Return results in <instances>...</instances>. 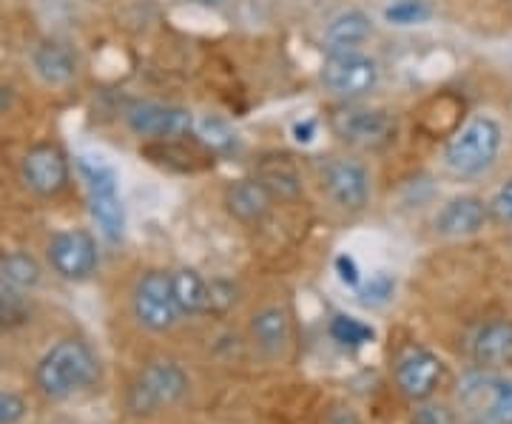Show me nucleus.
I'll use <instances>...</instances> for the list:
<instances>
[{"instance_id": "a211bd4d", "label": "nucleus", "mask_w": 512, "mask_h": 424, "mask_svg": "<svg viewBox=\"0 0 512 424\" xmlns=\"http://www.w3.org/2000/svg\"><path fill=\"white\" fill-rule=\"evenodd\" d=\"M225 205L239 222H262L274 205V194L259 180H237L225 191Z\"/></svg>"}, {"instance_id": "5701e85b", "label": "nucleus", "mask_w": 512, "mask_h": 424, "mask_svg": "<svg viewBox=\"0 0 512 424\" xmlns=\"http://www.w3.org/2000/svg\"><path fill=\"white\" fill-rule=\"evenodd\" d=\"M0 279L15 285V288H35L40 282V265L35 262V257L23 254V251H15V254H6L0 259Z\"/></svg>"}, {"instance_id": "393cba45", "label": "nucleus", "mask_w": 512, "mask_h": 424, "mask_svg": "<svg viewBox=\"0 0 512 424\" xmlns=\"http://www.w3.org/2000/svg\"><path fill=\"white\" fill-rule=\"evenodd\" d=\"M197 131H200V140L211 151H231L237 146V134L228 129V123H222L217 117H202L197 123Z\"/></svg>"}, {"instance_id": "7c9ffc66", "label": "nucleus", "mask_w": 512, "mask_h": 424, "mask_svg": "<svg viewBox=\"0 0 512 424\" xmlns=\"http://www.w3.org/2000/svg\"><path fill=\"white\" fill-rule=\"evenodd\" d=\"M416 424H456V419L447 407L427 405L416 413Z\"/></svg>"}, {"instance_id": "a878e982", "label": "nucleus", "mask_w": 512, "mask_h": 424, "mask_svg": "<svg viewBox=\"0 0 512 424\" xmlns=\"http://www.w3.org/2000/svg\"><path fill=\"white\" fill-rule=\"evenodd\" d=\"M430 6L424 0H396L384 9V18L387 23H396V26H413V23H424L430 18Z\"/></svg>"}, {"instance_id": "ddd939ff", "label": "nucleus", "mask_w": 512, "mask_h": 424, "mask_svg": "<svg viewBox=\"0 0 512 424\" xmlns=\"http://www.w3.org/2000/svg\"><path fill=\"white\" fill-rule=\"evenodd\" d=\"M322 183L328 188L330 200L345 208V211H362L370 197V177L362 163L348 160V157H339V160H330L322 174Z\"/></svg>"}, {"instance_id": "20e7f679", "label": "nucleus", "mask_w": 512, "mask_h": 424, "mask_svg": "<svg viewBox=\"0 0 512 424\" xmlns=\"http://www.w3.org/2000/svg\"><path fill=\"white\" fill-rule=\"evenodd\" d=\"M77 171H80V177L86 183V191H89V211H92L97 231L109 242H120L123 240V231H126V211H123V200H120L114 168L106 166L103 160L80 157L77 160Z\"/></svg>"}, {"instance_id": "2eb2a0df", "label": "nucleus", "mask_w": 512, "mask_h": 424, "mask_svg": "<svg viewBox=\"0 0 512 424\" xmlns=\"http://www.w3.org/2000/svg\"><path fill=\"white\" fill-rule=\"evenodd\" d=\"M473 359L484 370L510 368L512 365V322L495 319L481 325L473 336Z\"/></svg>"}, {"instance_id": "f03ea898", "label": "nucleus", "mask_w": 512, "mask_h": 424, "mask_svg": "<svg viewBox=\"0 0 512 424\" xmlns=\"http://www.w3.org/2000/svg\"><path fill=\"white\" fill-rule=\"evenodd\" d=\"M504 143V131L493 117H476L458 129L444 148V166L456 177H478L493 166Z\"/></svg>"}, {"instance_id": "6ab92c4d", "label": "nucleus", "mask_w": 512, "mask_h": 424, "mask_svg": "<svg viewBox=\"0 0 512 424\" xmlns=\"http://www.w3.org/2000/svg\"><path fill=\"white\" fill-rule=\"evenodd\" d=\"M367 37H370V18L356 9L330 20L328 32H325L330 52H356V46H362Z\"/></svg>"}, {"instance_id": "4468645a", "label": "nucleus", "mask_w": 512, "mask_h": 424, "mask_svg": "<svg viewBox=\"0 0 512 424\" xmlns=\"http://www.w3.org/2000/svg\"><path fill=\"white\" fill-rule=\"evenodd\" d=\"M490 220V205L478 197H456L436 217V231L444 237H473Z\"/></svg>"}, {"instance_id": "72a5a7b5", "label": "nucleus", "mask_w": 512, "mask_h": 424, "mask_svg": "<svg viewBox=\"0 0 512 424\" xmlns=\"http://www.w3.org/2000/svg\"><path fill=\"white\" fill-rule=\"evenodd\" d=\"M194 3H200V6H217L220 0H194Z\"/></svg>"}, {"instance_id": "cd10ccee", "label": "nucleus", "mask_w": 512, "mask_h": 424, "mask_svg": "<svg viewBox=\"0 0 512 424\" xmlns=\"http://www.w3.org/2000/svg\"><path fill=\"white\" fill-rule=\"evenodd\" d=\"M26 416V402L18 393L0 390V424H18Z\"/></svg>"}, {"instance_id": "473e14b6", "label": "nucleus", "mask_w": 512, "mask_h": 424, "mask_svg": "<svg viewBox=\"0 0 512 424\" xmlns=\"http://www.w3.org/2000/svg\"><path fill=\"white\" fill-rule=\"evenodd\" d=\"M313 134H316V123L313 120H305V123H296L293 126V137H296V143H311L313 140Z\"/></svg>"}, {"instance_id": "9b49d317", "label": "nucleus", "mask_w": 512, "mask_h": 424, "mask_svg": "<svg viewBox=\"0 0 512 424\" xmlns=\"http://www.w3.org/2000/svg\"><path fill=\"white\" fill-rule=\"evenodd\" d=\"M441 376H444V362L427 348L410 345L396 359V385L413 402L430 399L439 388Z\"/></svg>"}, {"instance_id": "1a4fd4ad", "label": "nucleus", "mask_w": 512, "mask_h": 424, "mask_svg": "<svg viewBox=\"0 0 512 424\" xmlns=\"http://www.w3.org/2000/svg\"><path fill=\"white\" fill-rule=\"evenodd\" d=\"M72 171L69 157L57 143H37L23 157V183L35 191L37 197H57L69 188Z\"/></svg>"}, {"instance_id": "f257e3e1", "label": "nucleus", "mask_w": 512, "mask_h": 424, "mask_svg": "<svg viewBox=\"0 0 512 424\" xmlns=\"http://www.w3.org/2000/svg\"><path fill=\"white\" fill-rule=\"evenodd\" d=\"M97 356L83 339H60L37 365V388L46 399H72L74 393L92 388L97 382Z\"/></svg>"}, {"instance_id": "aec40b11", "label": "nucleus", "mask_w": 512, "mask_h": 424, "mask_svg": "<svg viewBox=\"0 0 512 424\" xmlns=\"http://www.w3.org/2000/svg\"><path fill=\"white\" fill-rule=\"evenodd\" d=\"M171 288L180 316H200L208 311V282L194 268L171 274Z\"/></svg>"}, {"instance_id": "f3484780", "label": "nucleus", "mask_w": 512, "mask_h": 424, "mask_svg": "<svg viewBox=\"0 0 512 424\" xmlns=\"http://www.w3.org/2000/svg\"><path fill=\"white\" fill-rule=\"evenodd\" d=\"M32 66H35L37 77L46 86H66V83H72L74 74H77V57L66 43L43 40L32 52Z\"/></svg>"}, {"instance_id": "412c9836", "label": "nucleus", "mask_w": 512, "mask_h": 424, "mask_svg": "<svg viewBox=\"0 0 512 424\" xmlns=\"http://www.w3.org/2000/svg\"><path fill=\"white\" fill-rule=\"evenodd\" d=\"M259 183L265 185L274 197H282V200H293L299 191H302V180L296 174V168L291 166L288 157H271L259 166Z\"/></svg>"}, {"instance_id": "c85d7f7f", "label": "nucleus", "mask_w": 512, "mask_h": 424, "mask_svg": "<svg viewBox=\"0 0 512 424\" xmlns=\"http://www.w3.org/2000/svg\"><path fill=\"white\" fill-rule=\"evenodd\" d=\"M234 285L231 282H214L208 285V311H228L234 305Z\"/></svg>"}, {"instance_id": "423d86ee", "label": "nucleus", "mask_w": 512, "mask_h": 424, "mask_svg": "<svg viewBox=\"0 0 512 424\" xmlns=\"http://www.w3.org/2000/svg\"><path fill=\"white\" fill-rule=\"evenodd\" d=\"M131 311L146 331H171L180 319L177 302H174V288H171V274L154 268L137 279L134 296H131Z\"/></svg>"}, {"instance_id": "c756f323", "label": "nucleus", "mask_w": 512, "mask_h": 424, "mask_svg": "<svg viewBox=\"0 0 512 424\" xmlns=\"http://www.w3.org/2000/svg\"><path fill=\"white\" fill-rule=\"evenodd\" d=\"M336 274H339V279H342L345 285H350V288H356V285L362 282V271H359L356 259L348 257V254L336 257Z\"/></svg>"}, {"instance_id": "0eeeda50", "label": "nucleus", "mask_w": 512, "mask_h": 424, "mask_svg": "<svg viewBox=\"0 0 512 424\" xmlns=\"http://www.w3.org/2000/svg\"><path fill=\"white\" fill-rule=\"evenodd\" d=\"M322 83L328 86L336 97L356 100L376 89L379 83V69L370 57L359 52H330L322 69Z\"/></svg>"}, {"instance_id": "b1692460", "label": "nucleus", "mask_w": 512, "mask_h": 424, "mask_svg": "<svg viewBox=\"0 0 512 424\" xmlns=\"http://www.w3.org/2000/svg\"><path fill=\"white\" fill-rule=\"evenodd\" d=\"M373 336L376 331L356 316H333L330 322V339L339 342L342 348H365L367 342H373Z\"/></svg>"}, {"instance_id": "9d476101", "label": "nucleus", "mask_w": 512, "mask_h": 424, "mask_svg": "<svg viewBox=\"0 0 512 424\" xmlns=\"http://www.w3.org/2000/svg\"><path fill=\"white\" fill-rule=\"evenodd\" d=\"M49 262L57 274L69 282H83L97 271V240L89 231L74 228V231H60L49 242Z\"/></svg>"}, {"instance_id": "f704fd0d", "label": "nucleus", "mask_w": 512, "mask_h": 424, "mask_svg": "<svg viewBox=\"0 0 512 424\" xmlns=\"http://www.w3.org/2000/svg\"><path fill=\"white\" fill-rule=\"evenodd\" d=\"M473 424H484V422H473Z\"/></svg>"}, {"instance_id": "dca6fc26", "label": "nucleus", "mask_w": 512, "mask_h": 424, "mask_svg": "<svg viewBox=\"0 0 512 424\" xmlns=\"http://www.w3.org/2000/svg\"><path fill=\"white\" fill-rule=\"evenodd\" d=\"M251 336H254L256 348L268 356H282L288 351L291 342V319L288 311L279 305H268L262 311H256L251 319Z\"/></svg>"}, {"instance_id": "f8f14e48", "label": "nucleus", "mask_w": 512, "mask_h": 424, "mask_svg": "<svg viewBox=\"0 0 512 424\" xmlns=\"http://www.w3.org/2000/svg\"><path fill=\"white\" fill-rule=\"evenodd\" d=\"M128 129L151 140H180L194 131L191 111L165 103H137L126 114Z\"/></svg>"}, {"instance_id": "4be33fe9", "label": "nucleus", "mask_w": 512, "mask_h": 424, "mask_svg": "<svg viewBox=\"0 0 512 424\" xmlns=\"http://www.w3.org/2000/svg\"><path fill=\"white\" fill-rule=\"evenodd\" d=\"M29 314H32V305L23 296V291L0 279V333L15 331L20 325H26Z\"/></svg>"}, {"instance_id": "39448f33", "label": "nucleus", "mask_w": 512, "mask_h": 424, "mask_svg": "<svg viewBox=\"0 0 512 424\" xmlns=\"http://www.w3.org/2000/svg\"><path fill=\"white\" fill-rule=\"evenodd\" d=\"M458 402L484 424H512V379L493 370L467 373L458 385Z\"/></svg>"}, {"instance_id": "bb28decb", "label": "nucleus", "mask_w": 512, "mask_h": 424, "mask_svg": "<svg viewBox=\"0 0 512 424\" xmlns=\"http://www.w3.org/2000/svg\"><path fill=\"white\" fill-rule=\"evenodd\" d=\"M393 291H396V279L390 277V274H376L362 288V302L365 305H382V302H387L393 296Z\"/></svg>"}, {"instance_id": "7ed1b4c3", "label": "nucleus", "mask_w": 512, "mask_h": 424, "mask_svg": "<svg viewBox=\"0 0 512 424\" xmlns=\"http://www.w3.org/2000/svg\"><path fill=\"white\" fill-rule=\"evenodd\" d=\"M191 388L188 373L177 362H151L128 385L126 407L134 416H157L174 407Z\"/></svg>"}, {"instance_id": "2f4dec72", "label": "nucleus", "mask_w": 512, "mask_h": 424, "mask_svg": "<svg viewBox=\"0 0 512 424\" xmlns=\"http://www.w3.org/2000/svg\"><path fill=\"white\" fill-rule=\"evenodd\" d=\"M490 211H493L495 217L501 222H512V180L498 194H495L493 205H490Z\"/></svg>"}, {"instance_id": "6e6552de", "label": "nucleus", "mask_w": 512, "mask_h": 424, "mask_svg": "<svg viewBox=\"0 0 512 424\" xmlns=\"http://www.w3.org/2000/svg\"><path fill=\"white\" fill-rule=\"evenodd\" d=\"M330 129L350 146L384 148L396 137V120L379 109H342L330 117Z\"/></svg>"}]
</instances>
